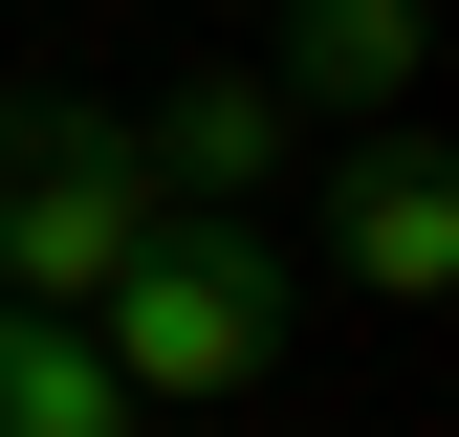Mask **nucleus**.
I'll list each match as a JSON object with an SVG mask.
<instances>
[{"label": "nucleus", "mask_w": 459, "mask_h": 437, "mask_svg": "<svg viewBox=\"0 0 459 437\" xmlns=\"http://www.w3.org/2000/svg\"><path fill=\"white\" fill-rule=\"evenodd\" d=\"M88 350H109V394H132V416L241 394V372L284 350V241H263V218H153V241H132V285L88 306Z\"/></svg>", "instance_id": "nucleus-1"}, {"label": "nucleus", "mask_w": 459, "mask_h": 437, "mask_svg": "<svg viewBox=\"0 0 459 437\" xmlns=\"http://www.w3.org/2000/svg\"><path fill=\"white\" fill-rule=\"evenodd\" d=\"M153 153L109 132V109H0V306H44V328H88L109 285H132V241H153Z\"/></svg>", "instance_id": "nucleus-2"}, {"label": "nucleus", "mask_w": 459, "mask_h": 437, "mask_svg": "<svg viewBox=\"0 0 459 437\" xmlns=\"http://www.w3.org/2000/svg\"><path fill=\"white\" fill-rule=\"evenodd\" d=\"M284 132H307V109H284L263 66H219V88H176V109H153V197H176V218H263V176H284Z\"/></svg>", "instance_id": "nucleus-3"}, {"label": "nucleus", "mask_w": 459, "mask_h": 437, "mask_svg": "<svg viewBox=\"0 0 459 437\" xmlns=\"http://www.w3.org/2000/svg\"><path fill=\"white\" fill-rule=\"evenodd\" d=\"M328 262H351L372 306H437V285H459V176H437V153H351V197H328Z\"/></svg>", "instance_id": "nucleus-4"}, {"label": "nucleus", "mask_w": 459, "mask_h": 437, "mask_svg": "<svg viewBox=\"0 0 459 437\" xmlns=\"http://www.w3.org/2000/svg\"><path fill=\"white\" fill-rule=\"evenodd\" d=\"M284 109H394L416 88V0H284Z\"/></svg>", "instance_id": "nucleus-5"}, {"label": "nucleus", "mask_w": 459, "mask_h": 437, "mask_svg": "<svg viewBox=\"0 0 459 437\" xmlns=\"http://www.w3.org/2000/svg\"><path fill=\"white\" fill-rule=\"evenodd\" d=\"M0 437H132V394H109V350H88V328L0 306Z\"/></svg>", "instance_id": "nucleus-6"}]
</instances>
